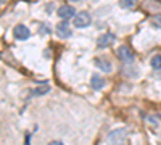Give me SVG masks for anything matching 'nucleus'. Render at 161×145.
I'll list each match as a JSON object with an SVG mask.
<instances>
[{
	"label": "nucleus",
	"mask_w": 161,
	"mask_h": 145,
	"mask_svg": "<svg viewBox=\"0 0 161 145\" xmlns=\"http://www.w3.org/2000/svg\"><path fill=\"white\" fill-rule=\"evenodd\" d=\"M95 66L100 68L103 73H111L113 71V64L105 58H95Z\"/></svg>",
	"instance_id": "6e6552de"
},
{
	"label": "nucleus",
	"mask_w": 161,
	"mask_h": 145,
	"mask_svg": "<svg viewBox=\"0 0 161 145\" xmlns=\"http://www.w3.org/2000/svg\"><path fill=\"white\" fill-rule=\"evenodd\" d=\"M5 2H7V0H0V5H3Z\"/></svg>",
	"instance_id": "dca6fc26"
},
{
	"label": "nucleus",
	"mask_w": 161,
	"mask_h": 145,
	"mask_svg": "<svg viewBox=\"0 0 161 145\" xmlns=\"http://www.w3.org/2000/svg\"><path fill=\"white\" fill-rule=\"evenodd\" d=\"M13 36H15V39H18V41H26V39L31 37V31H29V28H26L24 24H16L15 29H13Z\"/></svg>",
	"instance_id": "39448f33"
},
{
	"label": "nucleus",
	"mask_w": 161,
	"mask_h": 145,
	"mask_svg": "<svg viewBox=\"0 0 161 145\" xmlns=\"http://www.w3.org/2000/svg\"><path fill=\"white\" fill-rule=\"evenodd\" d=\"M137 5V0H119V7L124 10H132Z\"/></svg>",
	"instance_id": "9d476101"
},
{
	"label": "nucleus",
	"mask_w": 161,
	"mask_h": 145,
	"mask_svg": "<svg viewBox=\"0 0 161 145\" xmlns=\"http://www.w3.org/2000/svg\"><path fill=\"white\" fill-rule=\"evenodd\" d=\"M150 64H152V68H155V70H161V55H155L152 58Z\"/></svg>",
	"instance_id": "9b49d317"
},
{
	"label": "nucleus",
	"mask_w": 161,
	"mask_h": 145,
	"mask_svg": "<svg viewBox=\"0 0 161 145\" xmlns=\"http://www.w3.org/2000/svg\"><path fill=\"white\" fill-rule=\"evenodd\" d=\"M153 26H155V28H159V29H161V15H156V16L153 18Z\"/></svg>",
	"instance_id": "ddd939ff"
},
{
	"label": "nucleus",
	"mask_w": 161,
	"mask_h": 145,
	"mask_svg": "<svg viewBox=\"0 0 161 145\" xmlns=\"http://www.w3.org/2000/svg\"><path fill=\"white\" fill-rule=\"evenodd\" d=\"M90 86H92V89L100 90V89H103V86H105V79H103L102 76H98V74H92V77H90Z\"/></svg>",
	"instance_id": "1a4fd4ad"
},
{
	"label": "nucleus",
	"mask_w": 161,
	"mask_h": 145,
	"mask_svg": "<svg viewBox=\"0 0 161 145\" xmlns=\"http://www.w3.org/2000/svg\"><path fill=\"white\" fill-rule=\"evenodd\" d=\"M48 90H50L48 86H40V87H37V89L34 90V94H36V95H44V94H47Z\"/></svg>",
	"instance_id": "f8f14e48"
},
{
	"label": "nucleus",
	"mask_w": 161,
	"mask_h": 145,
	"mask_svg": "<svg viewBox=\"0 0 161 145\" xmlns=\"http://www.w3.org/2000/svg\"><path fill=\"white\" fill-rule=\"evenodd\" d=\"M126 136H127V131L124 127L114 129L108 134V137H106V143L108 145H124L126 143Z\"/></svg>",
	"instance_id": "f257e3e1"
},
{
	"label": "nucleus",
	"mask_w": 161,
	"mask_h": 145,
	"mask_svg": "<svg viewBox=\"0 0 161 145\" xmlns=\"http://www.w3.org/2000/svg\"><path fill=\"white\" fill-rule=\"evenodd\" d=\"M48 145H64V143H63L61 140H52V142H50Z\"/></svg>",
	"instance_id": "2eb2a0df"
},
{
	"label": "nucleus",
	"mask_w": 161,
	"mask_h": 145,
	"mask_svg": "<svg viewBox=\"0 0 161 145\" xmlns=\"http://www.w3.org/2000/svg\"><path fill=\"white\" fill-rule=\"evenodd\" d=\"M58 16L61 18V20H69V18H74L76 16V10L71 7V5H61L60 8H58Z\"/></svg>",
	"instance_id": "423d86ee"
},
{
	"label": "nucleus",
	"mask_w": 161,
	"mask_h": 145,
	"mask_svg": "<svg viewBox=\"0 0 161 145\" xmlns=\"http://www.w3.org/2000/svg\"><path fill=\"white\" fill-rule=\"evenodd\" d=\"M145 7H147V8H153V10H155V7H156V8L161 10V3H159V2H148Z\"/></svg>",
	"instance_id": "4468645a"
},
{
	"label": "nucleus",
	"mask_w": 161,
	"mask_h": 145,
	"mask_svg": "<svg viewBox=\"0 0 161 145\" xmlns=\"http://www.w3.org/2000/svg\"><path fill=\"white\" fill-rule=\"evenodd\" d=\"M116 57H118L121 61H124L126 64H132V61H134V53H132V50H130L127 45H121V47L116 50Z\"/></svg>",
	"instance_id": "7ed1b4c3"
},
{
	"label": "nucleus",
	"mask_w": 161,
	"mask_h": 145,
	"mask_svg": "<svg viewBox=\"0 0 161 145\" xmlns=\"http://www.w3.org/2000/svg\"><path fill=\"white\" fill-rule=\"evenodd\" d=\"M73 2H79V0H73Z\"/></svg>",
	"instance_id": "f3484780"
},
{
	"label": "nucleus",
	"mask_w": 161,
	"mask_h": 145,
	"mask_svg": "<svg viewBox=\"0 0 161 145\" xmlns=\"http://www.w3.org/2000/svg\"><path fill=\"white\" fill-rule=\"evenodd\" d=\"M93 2H97V0H93Z\"/></svg>",
	"instance_id": "a211bd4d"
},
{
	"label": "nucleus",
	"mask_w": 161,
	"mask_h": 145,
	"mask_svg": "<svg viewBox=\"0 0 161 145\" xmlns=\"http://www.w3.org/2000/svg\"><path fill=\"white\" fill-rule=\"evenodd\" d=\"M114 41H116V36H114V34H111V32L102 34V36L97 39V47H98V48H106V47L113 45Z\"/></svg>",
	"instance_id": "20e7f679"
},
{
	"label": "nucleus",
	"mask_w": 161,
	"mask_h": 145,
	"mask_svg": "<svg viewBox=\"0 0 161 145\" xmlns=\"http://www.w3.org/2000/svg\"><path fill=\"white\" fill-rule=\"evenodd\" d=\"M92 23V16H90V13L87 11H79L77 15L74 16V26L79 29H82V28H87V26H90Z\"/></svg>",
	"instance_id": "f03ea898"
},
{
	"label": "nucleus",
	"mask_w": 161,
	"mask_h": 145,
	"mask_svg": "<svg viewBox=\"0 0 161 145\" xmlns=\"http://www.w3.org/2000/svg\"><path fill=\"white\" fill-rule=\"evenodd\" d=\"M57 34H58V37L66 39V37H71L73 29H71V26L66 23V21H61V23L57 24Z\"/></svg>",
	"instance_id": "0eeeda50"
}]
</instances>
